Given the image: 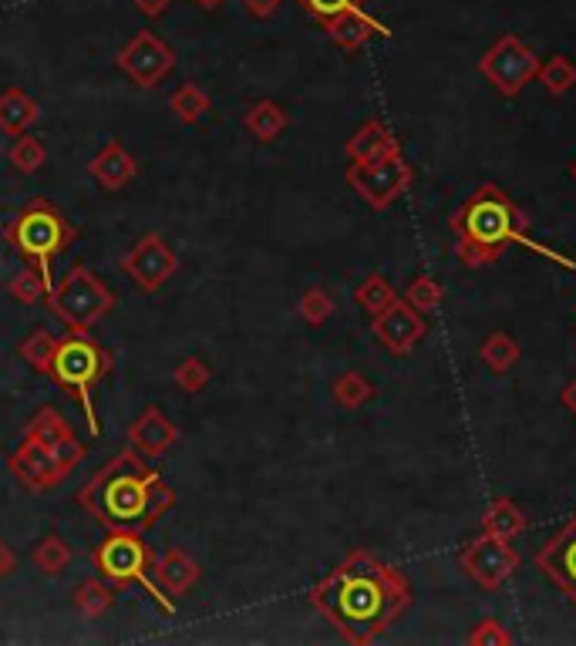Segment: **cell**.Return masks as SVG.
I'll list each match as a JSON object with an SVG mask.
<instances>
[{
	"instance_id": "28",
	"label": "cell",
	"mask_w": 576,
	"mask_h": 646,
	"mask_svg": "<svg viewBox=\"0 0 576 646\" xmlns=\"http://www.w3.org/2000/svg\"><path fill=\"white\" fill-rule=\"evenodd\" d=\"M34 565L41 570L45 576H61L68 565H71V559H74V552H71V546L61 539V536H45L41 542H37V549H34Z\"/></svg>"
},
{
	"instance_id": "21",
	"label": "cell",
	"mask_w": 576,
	"mask_h": 646,
	"mask_svg": "<svg viewBox=\"0 0 576 646\" xmlns=\"http://www.w3.org/2000/svg\"><path fill=\"white\" fill-rule=\"evenodd\" d=\"M37 118H41V105H37L34 98H27L21 88H11V92L0 95V132L24 135Z\"/></svg>"
},
{
	"instance_id": "39",
	"label": "cell",
	"mask_w": 576,
	"mask_h": 646,
	"mask_svg": "<svg viewBox=\"0 0 576 646\" xmlns=\"http://www.w3.org/2000/svg\"><path fill=\"white\" fill-rule=\"evenodd\" d=\"M469 643L472 646H509L513 643V633L499 623V620H482L472 633H469Z\"/></svg>"
},
{
	"instance_id": "11",
	"label": "cell",
	"mask_w": 576,
	"mask_h": 646,
	"mask_svg": "<svg viewBox=\"0 0 576 646\" xmlns=\"http://www.w3.org/2000/svg\"><path fill=\"white\" fill-rule=\"evenodd\" d=\"M458 562H463L466 576L479 586V589H499L519 565V552L509 546V539H495L489 533L476 536L463 555H458Z\"/></svg>"
},
{
	"instance_id": "6",
	"label": "cell",
	"mask_w": 576,
	"mask_h": 646,
	"mask_svg": "<svg viewBox=\"0 0 576 646\" xmlns=\"http://www.w3.org/2000/svg\"><path fill=\"white\" fill-rule=\"evenodd\" d=\"M4 239L21 260H27L31 266L51 276V260L74 247L79 229H74L64 219V213L55 210L48 199H31L14 219H8Z\"/></svg>"
},
{
	"instance_id": "42",
	"label": "cell",
	"mask_w": 576,
	"mask_h": 646,
	"mask_svg": "<svg viewBox=\"0 0 576 646\" xmlns=\"http://www.w3.org/2000/svg\"><path fill=\"white\" fill-rule=\"evenodd\" d=\"M132 4H135L145 17L156 21V17H163V14L172 8V0H132Z\"/></svg>"
},
{
	"instance_id": "44",
	"label": "cell",
	"mask_w": 576,
	"mask_h": 646,
	"mask_svg": "<svg viewBox=\"0 0 576 646\" xmlns=\"http://www.w3.org/2000/svg\"><path fill=\"white\" fill-rule=\"evenodd\" d=\"M560 400H563V408L576 418V378H573V381H566V387H563Z\"/></svg>"
},
{
	"instance_id": "25",
	"label": "cell",
	"mask_w": 576,
	"mask_h": 646,
	"mask_svg": "<svg viewBox=\"0 0 576 646\" xmlns=\"http://www.w3.org/2000/svg\"><path fill=\"white\" fill-rule=\"evenodd\" d=\"M51 290H55L51 276H48V273H41L37 266H31V263H27L21 273H14V279L8 283L11 300H17V303H24V307L37 303V300H45Z\"/></svg>"
},
{
	"instance_id": "17",
	"label": "cell",
	"mask_w": 576,
	"mask_h": 646,
	"mask_svg": "<svg viewBox=\"0 0 576 646\" xmlns=\"http://www.w3.org/2000/svg\"><path fill=\"white\" fill-rule=\"evenodd\" d=\"M324 31H327V37L334 40V45L344 48V51H358L374 37H392V31L384 27L377 17H371L364 8H355L348 14L334 17L331 24H324Z\"/></svg>"
},
{
	"instance_id": "41",
	"label": "cell",
	"mask_w": 576,
	"mask_h": 646,
	"mask_svg": "<svg viewBox=\"0 0 576 646\" xmlns=\"http://www.w3.org/2000/svg\"><path fill=\"white\" fill-rule=\"evenodd\" d=\"M280 4H284V0H243L247 14L256 17V21H271L280 11Z\"/></svg>"
},
{
	"instance_id": "8",
	"label": "cell",
	"mask_w": 576,
	"mask_h": 646,
	"mask_svg": "<svg viewBox=\"0 0 576 646\" xmlns=\"http://www.w3.org/2000/svg\"><path fill=\"white\" fill-rule=\"evenodd\" d=\"M344 179H348V186L368 202L371 210H388L398 195L408 192L415 172L405 162L401 148H395V152L377 155L371 162H351Z\"/></svg>"
},
{
	"instance_id": "12",
	"label": "cell",
	"mask_w": 576,
	"mask_h": 646,
	"mask_svg": "<svg viewBox=\"0 0 576 646\" xmlns=\"http://www.w3.org/2000/svg\"><path fill=\"white\" fill-rule=\"evenodd\" d=\"M125 276L142 294H159L179 270V256L159 232H145L122 260Z\"/></svg>"
},
{
	"instance_id": "23",
	"label": "cell",
	"mask_w": 576,
	"mask_h": 646,
	"mask_svg": "<svg viewBox=\"0 0 576 646\" xmlns=\"http://www.w3.org/2000/svg\"><path fill=\"white\" fill-rule=\"evenodd\" d=\"M529 518L523 515V509L513 499H495L485 512H482V533L495 536V539H516L519 533H526Z\"/></svg>"
},
{
	"instance_id": "27",
	"label": "cell",
	"mask_w": 576,
	"mask_h": 646,
	"mask_svg": "<svg viewBox=\"0 0 576 646\" xmlns=\"http://www.w3.org/2000/svg\"><path fill=\"white\" fill-rule=\"evenodd\" d=\"M374 384L361 374V371H348V374H340L331 387V397L340 404V408H348V411H358L364 408V404L374 397Z\"/></svg>"
},
{
	"instance_id": "13",
	"label": "cell",
	"mask_w": 576,
	"mask_h": 646,
	"mask_svg": "<svg viewBox=\"0 0 576 646\" xmlns=\"http://www.w3.org/2000/svg\"><path fill=\"white\" fill-rule=\"evenodd\" d=\"M540 570L569 602H576V512L536 552Z\"/></svg>"
},
{
	"instance_id": "33",
	"label": "cell",
	"mask_w": 576,
	"mask_h": 646,
	"mask_svg": "<svg viewBox=\"0 0 576 646\" xmlns=\"http://www.w3.org/2000/svg\"><path fill=\"white\" fill-rule=\"evenodd\" d=\"M45 158H48V152H45V145H41V139H34V135H17V142L11 145V152H8V162L17 169V172H24V176H31V172H37L45 166Z\"/></svg>"
},
{
	"instance_id": "14",
	"label": "cell",
	"mask_w": 576,
	"mask_h": 646,
	"mask_svg": "<svg viewBox=\"0 0 576 646\" xmlns=\"http://www.w3.org/2000/svg\"><path fill=\"white\" fill-rule=\"evenodd\" d=\"M371 331L377 344L392 354H411V347L425 337V313H418L405 297H398L392 307H384L377 316H371Z\"/></svg>"
},
{
	"instance_id": "10",
	"label": "cell",
	"mask_w": 576,
	"mask_h": 646,
	"mask_svg": "<svg viewBox=\"0 0 576 646\" xmlns=\"http://www.w3.org/2000/svg\"><path fill=\"white\" fill-rule=\"evenodd\" d=\"M115 64H119V71L135 81L139 88H156L163 85V81L172 74L176 68V51L166 45V40L159 34L152 31H139L129 45L119 51V58H115Z\"/></svg>"
},
{
	"instance_id": "4",
	"label": "cell",
	"mask_w": 576,
	"mask_h": 646,
	"mask_svg": "<svg viewBox=\"0 0 576 646\" xmlns=\"http://www.w3.org/2000/svg\"><path fill=\"white\" fill-rule=\"evenodd\" d=\"M95 573L111 589L142 586L152 599L163 606L166 617H176V602L166 596V589L156 583V552L135 529H108V536L92 549Z\"/></svg>"
},
{
	"instance_id": "7",
	"label": "cell",
	"mask_w": 576,
	"mask_h": 646,
	"mask_svg": "<svg viewBox=\"0 0 576 646\" xmlns=\"http://www.w3.org/2000/svg\"><path fill=\"white\" fill-rule=\"evenodd\" d=\"M48 307L71 334H88L105 313L115 310V294L85 263H79L48 294Z\"/></svg>"
},
{
	"instance_id": "31",
	"label": "cell",
	"mask_w": 576,
	"mask_h": 646,
	"mask_svg": "<svg viewBox=\"0 0 576 646\" xmlns=\"http://www.w3.org/2000/svg\"><path fill=\"white\" fill-rule=\"evenodd\" d=\"M24 434H27V438H37V441L45 444V448H58V444H61L68 434H74V431H71V424H68L55 408H41V411H37V418L27 424Z\"/></svg>"
},
{
	"instance_id": "45",
	"label": "cell",
	"mask_w": 576,
	"mask_h": 646,
	"mask_svg": "<svg viewBox=\"0 0 576 646\" xmlns=\"http://www.w3.org/2000/svg\"><path fill=\"white\" fill-rule=\"evenodd\" d=\"M196 4H200L203 11H216V8L223 4V0H196Z\"/></svg>"
},
{
	"instance_id": "26",
	"label": "cell",
	"mask_w": 576,
	"mask_h": 646,
	"mask_svg": "<svg viewBox=\"0 0 576 646\" xmlns=\"http://www.w3.org/2000/svg\"><path fill=\"white\" fill-rule=\"evenodd\" d=\"M169 111L182 121V125H196V121L209 111V95L196 85V81H185L169 98Z\"/></svg>"
},
{
	"instance_id": "30",
	"label": "cell",
	"mask_w": 576,
	"mask_h": 646,
	"mask_svg": "<svg viewBox=\"0 0 576 646\" xmlns=\"http://www.w3.org/2000/svg\"><path fill=\"white\" fill-rule=\"evenodd\" d=\"M355 300H358V307H361L364 313L377 316L384 307H392V303L398 300V294H395V287H392V283L384 279L381 273H371V276H364V283L355 290Z\"/></svg>"
},
{
	"instance_id": "22",
	"label": "cell",
	"mask_w": 576,
	"mask_h": 646,
	"mask_svg": "<svg viewBox=\"0 0 576 646\" xmlns=\"http://www.w3.org/2000/svg\"><path fill=\"white\" fill-rule=\"evenodd\" d=\"M243 125H247V132H250L256 142H277V139L287 132L290 118H287V111H284L277 101L263 98V101L250 105V111L243 115Z\"/></svg>"
},
{
	"instance_id": "20",
	"label": "cell",
	"mask_w": 576,
	"mask_h": 646,
	"mask_svg": "<svg viewBox=\"0 0 576 646\" xmlns=\"http://www.w3.org/2000/svg\"><path fill=\"white\" fill-rule=\"evenodd\" d=\"M395 148H401V145L392 135V129L384 125L381 118H368L364 125L348 139V162H371V158L388 155Z\"/></svg>"
},
{
	"instance_id": "36",
	"label": "cell",
	"mask_w": 576,
	"mask_h": 646,
	"mask_svg": "<svg viewBox=\"0 0 576 646\" xmlns=\"http://www.w3.org/2000/svg\"><path fill=\"white\" fill-rule=\"evenodd\" d=\"M405 300L418 313H432L442 303V283L435 276H415L408 287H405Z\"/></svg>"
},
{
	"instance_id": "46",
	"label": "cell",
	"mask_w": 576,
	"mask_h": 646,
	"mask_svg": "<svg viewBox=\"0 0 576 646\" xmlns=\"http://www.w3.org/2000/svg\"><path fill=\"white\" fill-rule=\"evenodd\" d=\"M569 176H573V182H576V162H573V169H569Z\"/></svg>"
},
{
	"instance_id": "1",
	"label": "cell",
	"mask_w": 576,
	"mask_h": 646,
	"mask_svg": "<svg viewBox=\"0 0 576 646\" xmlns=\"http://www.w3.org/2000/svg\"><path fill=\"white\" fill-rule=\"evenodd\" d=\"M311 606L355 646H368L388 633L411 606L415 593L398 565L374 552L355 549L311 589Z\"/></svg>"
},
{
	"instance_id": "15",
	"label": "cell",
	"mask_w": 576,
	"mask_h": 646,
	"mask_svg": "<svg viewBox=\"0 0 576 646\" xmlns=\"http://www.w3.org/2000/svg\"><path fill=\"white\" fill-rule=\"evenodd\" d=\"M8 468L31 492H48V489H55V484L64 481V471H61L55 452L45 448L37 438H27V434H24V441L17 444V448L11 452Z\"/></svg>"
},
{
	"instance_id": "43",
	"label": "cell",
	"mask_w": 576,
	"mask_h": 646,
	"mask_svg": "<svg viewBox=\"0 0 576 646\" xmlns=\"http://www.w3.org/2000/svg\"><path fill=\"white\" fill-rule=\"evenodd\" d=\"M14 570H17V552L8 542H0V579L14 576Z\"/></svg>"
},
{
	"instance_id": "29",
	"label": "cell",
	"mask_w": 576,
	"mask_h": 646,
	"mask_svg": "<svg viewBox=\"0 0 576 646\" xmlns=\"http://www.w3.org/2000/svg\"><path fill=\"white\" fill-rule=\"evenodd\" d=\"M74 606L88 617V620H98V617H105L111 606H115V593H111V586L98 576V579H88V583H82L79 589H74Z\"/></svg>"
},
{
	"instance_id": "32",
	"label": "cell",
	"mask_w": 576,
	"mask_h": 646,
	"mask_svg": "<svg viewBox=\"0 0 576 646\" xmlns=\"http://www.w3.org/2000/svg\"><path fill=\"white\" fill-rule=\"evenodd\" d=\"M536 77L543 81V88L550 95H566L576 85V64L566 55H553L550 61H540V71Z\"/></svg>"
},
{
	"instance_id": "16",
	"label": "cell",
	"mask_w": 576,
	"mask_h": 646,
	"mask_svg": "<svg viewBox=\"0 0 576 646\" xmlns=\"http://www.w3.org/2000/svg\"><path fill=\"white\" fill-rule=\"evenodd\" d=\"M179 441V428L163 415V408H145L142 418L129 428V448L142 452L145 458H163Z\"/></svg>"
},
{
	"instance_id": "3",
	"label": "cell",
	"mask_w": 576,
	"mask_h": 646,
	"mask_svg": "<svg viewBox=\"0 0 576 646\" xmlns=\"http://www.w3.org/2000/svg\"><path fill=\"white\" fill-rule=\"evenodd\" d=\"M526 229H529V219H526V213L513 202V195L503 186L482 182L463 202V210H458L455 219H452L455 253H458V260H463L466 266L479 270V266L495 263L499 256L506 253V247L519 242V247L553 260L556 266L576 270V263L569 256H563V253H556L550 247H540V242L526 236Z\"/></svg>"
},
{
	"instance_id": "24",
	"label": "cell",
	"mask_w": 576,
	"mask_h": 646,
	"mask_svg": "<svg viewBox=\"0 0 576 646\" xmlns=\"http://www.w3.org/2000/svg\"><path fill=\"white\" fill-rule=\"evenodd\" d=\"M479 357L492 374H509L516 368V360H519V344L506 331H495L482 340Z\"/></svg>"
},
{
	"instance_id": "5",
	"label": "cell",
	"mask_w": 576,
	"mask_h": 646,
	"mask_svg": "<svg viewBox=\"0 0 576 646\" xmlns=\"http://www.w3.org/2000/svg\"><path fill=\"white\" fill-rule=\"evenodd\" d=\"M111 371V354L92 340L88 334H71L64 340H58V350H55V363H51V381L71 394L74 400L82 404L85 411V421H88V434H101V421H98V411H95V391L98 384L105 381V374Z\"/></svg>"
},
{
	"instance_id": "40",
	"label": "cell",
	"mask_w": 576,
	"mask_h": 646,
	"mask_svg": "<svg viewBox=\"0 0 576 646\" xmlns=\"http://www.w3.org/2000/svg\"><path fill=\"white\" fill-rule=\"evenodd\" d=\"M51 452H55V458H58V465H61L64 478H68L74 468H79V465L85 462V455H88V448H85V444H82L79 438H74V434H68V438L58 444V448H51Z\"/></svg>"
},
{
	"instance_id": "18",
	"label": "cell",
	"mask_w": 576,
	"mask_h": 646,
	"mask_svg": "<svg viewBox=\"0 0 576 646\" xmlns=\"http://www.w3.org/2000/svg\"><path fill=\"white\" fill-rule=\"evenodd\" d=\"M88 172H92V179H95L101 189L119 192V189H125V186L135 179L139 162L125 152V145H122L119 139H111V142L88 162Z\"/></svg>"
},
{
	"instance_id": "34",
	"label": "cell",
	"mask_w": 576,
	"mask_h": 646,
	"mask_svg": "<svg viewBox=\"0 0 576 646\" xmlns=\"http://www.w3.org/2000/svg\"><path fill=\"white\" fill-rule=\"evenodd\" d=\"M55 350H58V340H55L48 331H37V334H31V337L21 344V357H24V363H31V368H34L37 374H51Z\"/></svg>"
},
{
	"instance_id": "37",
	"label": "cell",
	"mask_w": 576,
	"mask_h": 646,
	"mask_svg": "<svg viewBox=\"0 0 576 646\" xmlns=\"http://www.w3.org/2000/svg\"><path fill=\"white\" fill-rule=\"evenodd\" d=\"M297 313L311 323V327H321L324 320H331V313H334V300H331V294L327 290H321V287H311L303 297H300V303H297Z\"/></svg>"
},
{
	"instance_id": "35",
	"label": "cell",
	"mask_w": 576,
	"mask_h": 646,
	"mask_svg": "<svg viewBox=\"0 0 576 646\" xmlns=\"http://www.w3.org/2000/svg\"><path fill=\"white\" fill-rule=\"evenodd\" d=\"M172 381H176V387L185 391V394H200V391L209 387L213 371H209V363H206L203 357H189V360H182L179 368L172 371Z\"/></svg>"
},
{
	"instance_id": "38",
	"label": "cell",
	"mask_w": 576,
	"mask_h": 646,
	"mask_svg": "<svg viewBox=\"0 0 576 646\" xmlns=\"http://www.w3.org/2000/svg\"><path fill=\"white\" fill-rule=\"evenodd\" d=\"M297 4L324 27V24H331L334 17H340V14H348V11L361 8L364 0H297Z\"/></svg>"
},
{
	"instance_id": "19",
	"label": "cell",
	"mask_w": 576,
	"mask_h": 646,
	"mask_svg": "<svg viewBox=\"0 0 576 646\" xmlns=\"http://www.w3.org/2000/svg\"><path fill=\"white\" fill-rule=\"evenodd\" d=\"M156 579L159 586L169 593V596H182L189 593L192 586H196L203 579V570H200V562L196 559H189L182 549H166V555L156 562Z\"/></svg>"
},
{
	"instance_id": "2",
	"label": "cell",
	"mask_w": 576,
	"mask_h": 646,
	"mask_svg": "<svg viewBox=\"0 0 576 646\" xmlns=\"http://www.w3.org/2000/svg\"><path fill=\"white\" fill-rule=\"evenodd\" d=\"M101 529H135L148 533L172 505V484L145 462L142 452L125 448L101 465L85 489L74 495Z\"/></svg>"
},
{
	"instance_id": "9",
	"label": "cell",
	"mask_w": 576,
	"mask_h": 646,
	"mask_svg": "<svg viewBox=\"0 0 576 646\" xmlns=\"http://www.w3.org/2000/svg\"><path fill=\"white\" fill-rule=\"evenodd\" d=\"M479 71H482V77L503 98H516L529 85V81H536V71H540V58H536V51L526 48L516 34H503L479 58Z\"/></svg>"
}]
</instances>
